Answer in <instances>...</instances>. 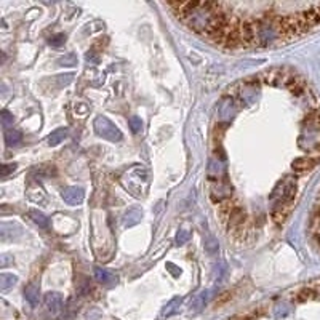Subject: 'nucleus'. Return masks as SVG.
<instances>
[{"instance_id":"412c9836","label":"nucleus","mask_w":320,"mask_h":320,"mask_svg":"<svg viewBox=\"0 0 320 320\" xmlns=\"http://www.w3.org/2000/svg\"><path fill=\"white\" fill-rule=\"evenodd\" d=\"M16 163H5V165H2L0 167V176L2 178H5V176H8L10 173H13V171L16 170Z\"/></svg>"},{"instance_id":"dca6fc26","label":"nucleus","mask_w":320,"mask_h":320,"mask_svg":"<svg viewBox=\"0 0 320 320\" xmlns=\"http://www.w3.org/2000/svg\"><path fill=\"white\" fill-rule=\"evenodd\" d=\"M128 124H130V128H131L133 133H139V131L143 130V120L139 119L138 116H131L128 119Z\"/></svg>"},{"instance_id":"f3484780","label":"nucleus","mask_w":320,"mask_h":320,"mask_svg":"<svg viewBox=\"0 0 320 320\" xmlns=\"http://www.w3.org/2000/svg\"><path fill=\"white\" fill-rule=\"evenodd\" d=\"M72 79H74L72 74H64V76H56V77H55L56 87H58V88H63V87H66V85H69L71 82H72Z\"/></svg>"},{"instance_id":"39448f33","label":"nucleus","mask_w":320,"mask_h":320,"mask_svg":"<svg viewBox=\"0 0 320 320\" xmlns=\"http://www.w3.org/2000/svg\"><path fill=\"white\" fill-rule=\"evenodd\" d=\"M95 278L96 282H100L104 286H114L117 283V277L112 272H109L108 269H103V267H95Z\"/></svg>"},{"instance_id":"9b49d317","label":"nucleus","mask_w":320,"mask_h":320,"mask_svg":"<svg viewBox=\"0 0 320 320\" xmlns=\"http://www.w3.org/2000/svg\"><path fill=\"white\" fill-rule=\"evenodd\" d=\"M5 143L7 146H18L21 143V139H23V135H21V131L20 130H16V128H8L5 130Z\"/></svg>"},{"instance_id":"2eb2a0df","label":"nucleus","mask_w":320,"mask_h":320,"mask_svg":"<svg viewBox=\"0 0 320 320\" xmlns=\"http://www.w3.org/2000/svg\"><path fill=\"white\" fill-rule=\"evenodd\" d=\"M205 302H207V291H202L200 294H197V296H195L191 307H194L195 310H200L205 306Z\"/></svg>"},{"instance_id":"f03ea898","label":"nucleus","mask_w":320,"mask_h":320,"mask_svg":"<svg viewBox=\"0 0 320 320\" xmlns=\"http://www.w3.org/2000/svg\"><path fill=\"white\" fill-rule=\"evenodd\" d=\"M294 194H296V181L293 178H285L275 186V189L270 194V200L274 202V205H291Z\"/></svg>"},{"instance_id":"0eeeda50","label":"nucleus","mask_w":320,"mask_h":320,"mask_svg":"<svg viewBox=\"0 0 320 320\" xmlns=\"http://www.w3.org/2000/svg\"><path fill=\"white\" fill-rule=\"evenodd\" d=\"M68 135H69V130L66 127L56 128V130L52 131L50 135H48L47 143H48V146H58V144H61L64 141L66 138H68Z\"/></svg>"},{"instance_id":"1a4fd4ad","label":"nucleus","mask_w":320,"mask_h":320,"mask_svg":"<svg viewBox=\"0 0 320 320\" xmlns=\"http://www.w3.org/2000/svg\"><path fill=\"white\" fill-rule=\"evenodd\" d=\"M24 296L29 301L31 306H37L39 304V299H40V290L36 283H29L26 288H24Z\"/></svg>"},{"instance_id":"6ab92c4d","label":"nucleus","mask_w":320,"mask_h":320,"mask_svg":"<svg viewBox=\"0 0 320 320\" xmlns=\"http://www.w3.org/2000/svg\"><path fill=\"white\" fill-rule=\"evenodd\" d=\"M13 122H15V117L12 116V112L7 111V109H4V111H2V124H4V127L8 130L10 127H13Z\"/></svg>"},{"instance_id":"9d476101","label":"nucleus","mask_w":320,"mask_h":320,"mask_svg":"<svg viewBox=\"0 0 320 320\" xmlns=\"http://www.w3.org/2000/svg\"><path fill=\"white\" fill-rule=\"evenodd\" d=\"M315 163H317V160L312 159V157H299L293 162V170L301 173V171H307L310 168H314Z\"/></svg>"},{"instance_id":"4be33fe9","label":"nucleus","mask_w":320,"mask_h":320,"mask_svg":"<svg viewBox=\"0 0 320 320\" xmlns=\"http://www.w3.org/2000/svg\"><path fill=\"white\" fill-rule=\"evenodd\" d=\"M66 42V36L64 34H56L50 39V45L52 47H61Z\"/></svg>"},{"instance_id":"f257e3e1","label":"nucleus","mask_w":320,"mask_h":320,"mask_svg":"<svg viewBox=\"0 0 320 320\" xmlns=\"http://www.w3.org/2000/svg\"><path fill=\"white\" fill-rule=\"evenodd\" d=\"M93 128H95V133L98 136H101L103 139H106V141L119 143V141H122V138H124L119 127L116 124H112V122L104 116H98L95 119Z\"/></svg>"},{"instance_id":"4468645a","label":"nucleus","mask_w":320,"mask_h":320,"mask_svg":"<svg viewBox=\"0 0 320 320\" xmlns=\"http://www.w3.org/2000/svg\"><path fill=\"white\" fill-rule=\"evenodd\" d=\"M58 64L64 66V68H72V66L77 64V56L74 53H68V55L61 56V58L58 60Z\"/></svg>"},{"instance_id":"a211bd4d","label":"nucleus","mask_w":320,"mask_h":320,"mask_svg":"<svg viewBox=\"0 0 320 320\" xmlns=\"http://www.w3.org/2000/svg\"><path fill=\"white\" fill-rule=\"evenodd\" d=\"M205 250H207L208 253H211V255H215V253L218 251V242L213 235H210L207 240H205Z\"/></svg>"},{"instance_id":"20e7f679","label":"nucleus","mask_w":320,"mask_h":320,"mask_svg":"<svg viewBox=\"0 0 320 320\" xmlns=\"http://www.w3.org/2000/svg\"><path fill=\"white\" fill-rule=\"evenodd\" d=\"M45 306L50 310L52 314H58L61 307H63V298L60 293L56 291H50L45 294Z\"/></svg>"},{"instance_id":"aec40b11","label":"nucleus","mask_w":320,"mask_h":320,"mask_svg":"<svg viewBox=\"0 0 320 320\" xmlns=\"http://www.w3.org/2000/svg\"><path fill=\"white\" fill-rule=\"evenodd\" d=\"M189 239H191V232L187 231V229H181V231L176 234V245H183Z\"/></svg>"},{"instance_id":"f8f14e48","label":"nucleus","mask_w":320,"mask_h":320,"mask_svg":"<svg viewBox=\"0 0 320 320\" xmlns=\"http://www.w3.org/2000/svg\"><path fill=\"white\" fill-rule=\"evenodd\" d=\"M29 218L34 221V223L39 226V227H44V229H48V226H50V219H48L42 211L39 210H29Z\"/></svg>"},{"instance_id":"6e6552de","label":"nucleus","mask_w":320,"mask_h":320,"mask_svg":"<svg viewBox=\"0 0 320 320\" xmlns=\"http://www.w3.org/2000/svg\"><path fill=\"white\" fill-rule=\"evenodd\" d=\"M291 205H274L272 207V219L275 223H283L286 216L290 215Z\"/></svg>"},{"instance_id":"7ed1b4c3","label":"nucleus","mask_w":320,"mask_h":320,"mask_svg":"<svg viewBox=\"0 0 320 320\" xmlns=\"http://www.w3.org/2000/svg\"><path fill=\"white\" fill-rule=\"evenodd\" d=\"M61 197L63 200L68 203V205H80L85 199V191L82 189V187L77 186H69V187H64L61 191Z\"/></svg>"},{"instance_id":"b1692460","label":"nucleus","mask_w":320,"mask_h":320,"mask_svg":"<svg viewBox=\"0 0 320 320\" xmlns=\"http://www.w3.org/2000/svg\"><path fill=\"white\" fill-rule=\"evenodd\" d=\"M85 60L90 63V64H96L98 61H100V56H98V53L96 52H88L87 55H85Z\"/></svg>"},{"instance_id":"5701e85b","label":"nucleus","mask_w":320,"mask_h":320,"mask_svg":"<svg viewBox=\"0 0 320 320\" xmlns=\"http://www.w3.org/2000/svg\"><path fill=\"white\" fill-rule=\"evenodd\" d=\"M179 302H181L179 299H173V301H171L170 304L167 306V309H165V315H171V314H175V312H176V307H175V306H179Z\"/></svg>"},{"instance_id":"ddd939ff","label":"nucleus","mask_w":320,"mask_h":320,"mask_svg":"<svg viewBox=\"0 0 320 320\" xmlns=\"http://www.w3.org/2000/svg\"><path fill=\"white\" fill-rule=\"evenodd\" d=\"M16 280H18V278H16L13 274H0V288L2 290H8V288H12V286L16 283Z\"/></svg>"},{"instance_id":"423d86ee","label":"nucleus","mask_w":320,"mask_h":320,"mask_svg":"<svg viewBox=\"0 0 320 320\" xmlns=\"http://www.w3.org/2000/svg\"><path fill=\"white\" fill-rule=\"evenodd\" d=\"M141 218H143V211L139 208H130L124 218H122V224H124V227H133L136 224L141 223Z\"/></svg>"}]
</instances>
